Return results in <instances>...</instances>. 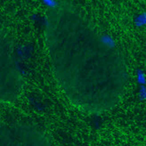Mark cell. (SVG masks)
I'll return each mask as SVG.
<instances>
[{"mask_svg":"<svg viewBox=\"0 0 146 146\" xmlns=\"http://www.w3.org/2000/svg\"><path fill=\"white\" fill-rule=\"evenodd\" d=\"M0 146H51L46 135L32 124L0 123Z\"/></svg>","mask_w":146,"mask_h":146,"instance_id":"2","label":"cell"},{"mask_svg":"<svg viewBox=\"0 0 146 146\" xmlns=\"http://www.w3.org/2000/svg\"><path fill=\"white\" fill-rule=\"evenodd\" d=\"M23 88V78L17 63L10 55L0 51V103L18 98Z\"/></svg>","mask_w":146,"mask_h":146,"instance_id":"3","label":"cell"},{"mask_svg":"<svg viewBox=\"0 0 146 146\" xmlns=\"http://www.w3.org/2000/svg\"><path fill=\"white\" fill-rule=\"evenodd\" d=\"M46 23L53 75L69 103L87 113L117 106L129 77L124 58L73 8L54 6Z\"/></svg>","mask_w":146,"mask_h":146,"instance_id":"1","label":"cell"}]
</instances>
